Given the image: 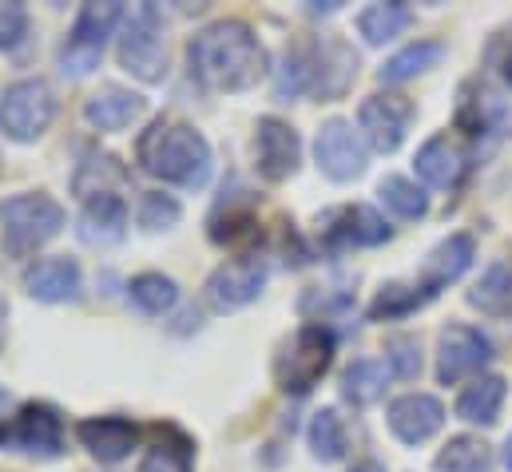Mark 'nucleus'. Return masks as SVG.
Masks as SVG:
<instances>
[{"label":"nucleus","instance_id":"nucleus-22","mask_svg":"<svg viewBox=\"0 0 512 472\" xmlns=\"http://www.w3.org/2000/svg\"><path fill=\"white\" fill-rule=\"evenodd\" d=\"M143 112H147V100L131 88H120V84H104L100 92H92L84 100V123L96 131H124Z\"/></svg>","mask_w":512,"mask_h":472},{"label":"nucleus","instance_id":"nucleus-1","mask_svg":"<svg viewBox=\"0 0 512 472\" xmlns=\"http://www.w3.org/2000/svg\"><path fill=\"white\" fill-rule=\"evenodd\" d=\"M191 76L211 92H247L270 72L266 48L243 20H215L187 40Z\"/></svg>","mask_w":512,"mask_h":472},{"label":"nucleus","instance_id":"nucleus-33","mask_svg":"<svg viewBox=\"0 0 512 472\" xmlns=\"http://www.w3.org/2000/svg\"><path fill=\"white\" fill-rule=\"evenodd\" d=\"M385 211H393L397 219H425L429 215V195L413 183V179H401V175H389L378 187Z\"/></svg>","mask_w":512,"mask_h":472},{"label":"nucleus","instance_id":"nucleus-29","mask_svg":"<svg viewBox=\"0 0 512 472\" xmlns=\"http://www.w3.org/2000/svg\"><path fill=\"white\" fill-rule=\"evenodd\" d=\"M128 298L147 314V318H163V314L175 310L179 286H175V278H167V274H159V270H147V274H135L128 282Z\"/></svg>","mask_w":512,"mask_h":472},{"label":"nucleus","instance_id":"nucleus-19","mask_svg":"<svg viewBox=\"0 0 512 472\" xmlns=\"http://www.w3.org/2000/svg\"><path fill=\"white\" fill-rule=\"evenodd\" d=\"M512 119V108L509 100L501 96V92H493V88H477V84H469L465 92H461V104H457V127L465 131V135H473V139H493V135H501L505 127H509Z\"/></svg>","mask_w":512,"mask_h":472},{"label":"nucleus","instance_id":"nucleus-11","mask_svg":"<svg viewBox=\"0 0 512 472\" xmlns=\"http://www.w3.org/2000/svg\"><path fill=\"white\" fill-rule=\"evenodd\" d=\"M314 163L326 179L350 183L366 171V143L358 139V131L346 119H326L314 135Z\"/></svg>","mask_w":512,"mask_h":472},{"label":"nucleus","instance_id":"nucleus-26","mask_svg":"<svg viewBox=\"0 0 512 472\" xmlns=\"http://www.w3.org/2000/svg\"><path fill=\"white\" fill-rule=\"evenodd\" d=\"M389 365H385L382 357H358L346 373H342V397L350 401V405H374L378 397L385 393V385H389Z\"/></svg>","mask_w":512,"mask_h":472},{"label":"nucleus","instance_id":"nucleus-27","mask_svg":"<svg viewBox=\"0 0 512 472\" xmlns=\"http://www.w3.org/2000/svg\"><path fill=\"white\" fill-rule=\"evenodd\" d=\"M409 20H413V12L401 0H382V4H370V8L358 12V32H362L366 44L382 48V44L397 40L409 28Z\"/></svg>","mask_w":512,"mask_h":472},{"label":"nucleus","instance_id":"nucleus-4","mask_svg":"<svg viewBox=\"0 0 512 472\" xmlns=\"http://www.w3.org/2000/svg\"><path fill=\"white\" fill-rule=\"evenodd\" d=\"M334 350H338L334 330H326L318 322L302 326L278 350V357H274V381H278V389L290 393V397H306L326 377V369L334 365Z\"/></svg>","mask_w":512,"mask_h":472},{"label":"nucleus","instance_id":"nucleus-17","mask_svg":"<svg viewBox=\"0 0 512 472\" xmlns=\"http://www.w3.org/2000/svg\"><path fill=\"white\" fill-rule=\"evenodd\" d=\"M24 290L28 298L44 302V306H60V302H76L84 290V270L76 258L56 254V258H36L24 270Z\"/></svg>","mask_w":512,"mask_h":472},{"label":"nucleus","instance_id":"nucleus-43","mask_svg":"<svg viewBox=\"0 0 512 472\" xmlns=\"http://www.w3.org/2000/svg\"><path fill=\"white\" fill-rule=\"evenodd\" d=\"M505 465H509V472H512V437H509V445H505Z\"/></svg>","mask_w":512,"mask_h":472},{"label":"nucleus","instance_id":"nucleus-12","mask_svg":"<svg viewBox=\"0 0 512 472\" xmlns=\"http://www.w3.org/2000/svg\"><path fill=\"white\" fill-rule=\"evenodd\" d=\"M358 80V52L342 36H322L310 48V92L318 100H342Z\"/></svg>","mask_w":512,"mask_h":472},{"label":"nucleus","instance_id":"nucleus-36","mask_svg":"<svg viewBox=\"0 0 512 472\" xmlns=\"http://www.w3.org/2000/svg\"><path fill=\"white\" fill-rule=\"evenodd\" d=\"M179 219H183V207H179V199H175V195L147 191V195L139 199V227H143V231L159 235V231H171Z\"/></svg>","mask_w":512,"mask_h":472},{"label":"nucleus","instance_id":"nucleus-7","mask_svg":"<svg viewBox=\"0 0 512 472\" xmlns=\"http://www.w3.org/2000/svg\"><path fill=\"white\" fill-rule=\"evenodd\" d=\"M56 119V92L48 80L28 76L0 92V131L12 143H36Z\"/></svg>","mask_w":512,"mask_h":472},{"label":"nucleus","instance_id":"nucleus-31","mask_svg":"<svg viewBox=\"0 0 512 472\" xmlns=\"http://www.w3.org/2000/svg\"><path fill=\"white\" fill-rule=\"evenodd\" d=\"M433 465L437 472H493V449L481 437H449Z\"/></svg>","mask_w":512,"mask_h":472},{"label":"nucleus","instance_id":"nucleus-41","mask_svg":"<svg viewBox=\"0 0 512 472\" xmlns=\"http://www.w3.org/2000/svg\"><path fill=\"white\" fill-rule=\"evenodd\" d=\"M350 472H385V465H382V461H358Z\"/></svg>","mask_w":512,"mask_h":472},{"label":"nucleus","instance_id":"nucleus-21","mask_svg":"<svg viewBox=\"0 0 512 472\" xmlns=\"http://www.w3.org/2000/svg\"><path fill=\"white\" fill-rule=\"evenodd\" d=\"M80 242L88 246H120L128 235V203L120 195H96V199H84V211H80Z\"/></svg>","mask_w":512,"mask_h":472},{"label":"nucleus","instance_id":"nucleus-39","mask_svg":"<svg viewBox=\"0 0 512 472\" xmlns=\"http://www.w3.org/2000/svg\"><path fill=\"white\" fill-rule=\"evenodd\" d=\"M485 64L493 68V76H501L505 84L512 88V28H501L489 48H485Z\"/></svg>","mask_w":512,"mask_h":472},{"label":"nucleus","instance_id":"nucleus-28","mask_svg":"<svg viewBox=\"0 0 512 472\" xmlns=\"http://www.w3.org/2000/svg\"><path fill=\"white\" fill-rule=\"evenodd\" d=\"M306 445H310L314 461H322V465H338V461L346 457L350 441H346V425H342L338 409H318V413L310 417V425H306Z\"/></svg>","mask_w":512,"mask_h":472},{"label":"nucleus","instance_id":"nucleus-2","mask_svg":"<svg viewBox=\"0 0 512 472\" xmlns=\"http://www.w3.org/2000/svg\"><path fill=\"white\" fill-rule=\"evenodd\" d=\"M135 163H139V171H147L159 183L199 191L211 179L215 155H211V143L199 127L163 116L135 139Z\"/></svg>","mask_w":512,"mask_h":472},{"label":"nucleus","instance_id":"nucleus-6","mask_svg":"<svg viewBox=\"0 0 512 472\" xmlns=\"http://www.w3.org/2000/svg\"><path fill=\"white\" fill-rule=\"evenodd\" d=\"M116 52H120V68L143 84H159L167 76V36H163V16L155 4H139L131 8V16H124Z\"/></svg>","mask_w":512,"mask_h":472},{"label":"nucleus","instance_id":"nucleus-38","mask_svg":"<svg viewBox=\"0 0 512 472\" xmlns=\"http://www.w3.org/2000/svg\"><path fill=\"white\" fill-rule=\"evenodd\" d=\"M385 365H389L393 377L413 381V377L421 373V346H417V338H409V334L389 338V342H385Z\"/></svg>","mask_w":512,"mask_h":472},{"label":"nucleus","instance_id":"nucleus-5","mask_svg":"<svg viewBox=\"0 0 512 472\" xmlns=\"http://www.w3.org/2000/svg\"><path fill=\"white\" fill-rule=\"evenodd\" d=\"M124 20V4L120 0H92L80 8L64 48H60V68L68 76H92L104 60L108 36L116 32V24Z\"/></svg>","mask_w":512,"mask_h":472},{"label":"nucleus","instance_id":"nucleus-35","mask_svg":"<svg viewBox=\"0 0 512 472\" xmlns=\"http://www.w3.org/2000/svg\"><path fill=\"white\" fill-rule=\"evenodd\" d=\"M88 179H96V191H92V199H96V195H108V187H104V183H124V179H128V171L120 167V159H116V155H96V151H88V155H84V163H80V171H76V179H72L76 195L88 187Z\"/></svg>","mask_w":512,"mask_h":472},{"label":"nucleus","instance_id":"nucleus-23","mask_svg":"<svg viewBox=\"0 0 512 472\" xmlns=\"http://www.w3.org/2000/svg\"><path fill=\"white\" fill-rule=\"evenodd\" d=\"M413 167H417L421 183L449 191V187H457V183H461V175H465V151H461L449 135H433L429 143H421V151H417Z\"/></svg>","mask_w":512,"mask_h":472},{"label":"nucleus","instance_id":"nucleus-14","mask_svg":"<svg viewBox=\"0 0 512 472\" xmlns=\"http://www.w3.org/2000/svg\"><path fill=\"white\" fill-rule=\"evenodd\" d=\"M409 119H413V104L405 96H397V92H374L358 108V127H362L366 143L374 151H382V155L401 147V139L409 131Z\"/></svg>","mask_w":512,"mask_h":472},{"label":"nucleus","instance_id":"nucleus-10","mask_svg":"<svg viewBox=\"0 0 512 472\" xmlns=\"http://www.w3.org/2000/svg\"><path fill=\"white\" fill-rule=\"evenodd\" d=\"M318 235H322V246L330 254H338L350 246H382L393 231L374 207L354 203V207H334V211L318 215Z\"/></svg>","mask_w":512,"mask_h":472},{"label":"nucleus","instance_id":"nucleus-9","mask_svg":"<svg viewBox=\"0 0 512 472\" xmlns=\"http://www.w3.org/2000/svg\"><path fill=\"white\" fill-rule=\"evenodd\" d=\"M266 274H270V266H266L262 254H243V258H231V262L215 266L211 278H207V286H203L211 310L235 314V310L251 306L258 294H262V286H266Z\"/></svg>","mask_w":512,"mask_h":472},{"label":"nucleus","instance_id":"nucleus-40","mask_svg":"<svg viewBox=\"0 0 512 472\" xmlns=\"http://www.w3.org/2000/svg\"><path fill=\"white\" fill-rule=\"evenodd\" d=\"M24 32H28V12H24V4H0V52H4V48H16Z\"/></svg>","mask_w":512,"mask_h":472},{"label":"nucleus","instance_id":"nucleus-32","mask_svg":"<svg viewBox=\"0 0 512 472\" xmlns=\"http://www.w3.org/2000/svg\"><path fill=\"white\" fill-rule=\"evenodd\" d=\"M429 302V294L417 286V282H389L378 290V298L370 302V322H393V318H405L413 310H421Z\"/></svg>","mask_w":512,"mask_h":472},{"label":"nucleus","instance_id":"nucleus-25","mask_svg":"<svg viewBox=\"0 0 512 472\" xmlns=\"http://www.w3.org/2000/svg\"><path fill=\"white\" fill-rule=\"evenodd\" d=\"M469 306L485 318H509L512 314V258H497L485 266V274L469 290Z\"/></svg>","mask_w":512,"mask_h":472},{"label":"nucleus","instance_id":"nucleus-15","mask_svg":"<svg viewBox=\"0 0 512 472\" xmlns=\"http://www.w3.org/2000/svg\"><path fill=\"white\" fill-rule=\"evenodd\" d=\"M493 361V342L473 330V326H449L441 330V342H437V381L441 385H457L461 377L485 369Z\"/></svg>","mask_w":512,"mask_h":472},{"label":"nucleus","instance_id":"nucleus-8","mask_svg":"<svg viewBox=\"0 0 512 472\" xmlns=\"http://www.w3.org/2000/svg\"><path fill=\"white\" fill-rule=\"evenodd\" d=\"M0 445L12 453H28L36 461H56L64 453V425L52 405L28 401L12 417L0 421Z\"/></svg>","mask_w":512,"mask_h":472},{"label":"nucleus","instance_id":"nucleus-3","mask_svg":"<svg viewBox=\"0 0 512 472\" xmlns=\"http://www.w3.org/2000/svg\"><path fill=\"white\" fill-rule=\"evenodd\" d=\"M64 223H68V215L52 195H44V191L12 195L0 211V246L8 258H28L60 235Z\"/></svg>","mask_w":512,"mask_h":472},{"label":"nucleus","instance_id":"nucleus-37","mask_svg":"<svg viewBox=\"0 0 512 472\" xmlns=\"http://www.w3.org/2000/svg\"><path fill=\"white\" fill-rule=\"evenodd\" d=\"M139 472H191V445L183 437L175 441H155L143 461H139Z\"/></svg>","mask_w":512,"mask_h":472},{"label":"nucleus","instance_id":"nucleus-13","mask_svg":"<svg viewBox=\"0 0 512 472\" xmlns=\"http://www.w3.org/2000/svg\"><path fill=\"white\" fill-rule=\"evenodd\" d=\"M302 163L298 131L278 116H262L255 127V167L266 183H286Z\"/></svg>","mask_w":512,"mask_h":472},{"label":"nucleus","instance_id":"nucleus-42","mask_svg":"<svg viewBox=\"0 0 512 472\" xmlns=\"http://www.w3.org/2000/svg\"><path fill=\"white\" fill-rule=\"evenodd\" d=\"M4 318H8V306H4V298H0V346H4Z\"/></svg>","mask_w":512,"mask_h":472},{"label":"nucleus","instance_id":"nucleus-24","mask_svg":"<svg viewBox=\"0 0 512 472\" xmlns=\"http://www.w3.org/2000/svg\"><path fill=\"white\" fill-rule=\"evenodd\" d=\"M505 393H509V381L501 373H481V377H473L461 389L457 417L469 421V425H497L501 405H505Z\"/></svg>","mask_w":512,"mask_h":472},{"label":"nucleus","instance_id":"nucleus-18","mask_svg":"<svg viewBox=\"0 0 512 472\" xmlns=\"http://www.w3.org/2000/svg\"><path fill=\"white\" fill-rule=\"evenodd\" d=\"M76 441L100 461V465H120L128 461L131 449L139 445V429L128 417H84L76 425Z\"/></svg>","mask_w":512,"mask_h":472},{"label":"nucleus","instance_id":"nucleus-20","mask_svg":"<svg viewBox=\"0 0 512 472\" xmlns=\"http://www.w3.org/2000/svg\"><path fill=\"white\" fill-rule=\"evenodd\" d=\"M473 258H477L473 235H449L445 242H437V246L429 250V258L421 262V278H417V286H421L429 298H437L449 282H457V278L473 266Z\"/></svg>","mask_w":512,"mask_h":472},{"label":"nucleus","instance_id":"nucleus-30","mask_svg":"<svg viewBox=\"0 0 512 472\" xmlns=\"http://www.w3.org/2000/svg\"><path fill=\"white\" fill-rule=\"evenodd\" d=\"M441 56H445V44H441V40H413V44H405L401 52H393V56L385 60L382 80L385 84H405V80L429 72Z\"/></svg>","mask_w":512,"mask_h":472},{"label":"nucleus","instance_id":"nucleus-34","mask_svg":"<svg viewBox=\"0 0 512 472\" xmlns=\"http://www.w3.org/2000/svg\"><path fill=\"white\" fill-rule=\"evenodd\" d=\"M302 92H310V52L290 48L282 56V68L274 72V96L278 100H298Z\"/></svg>","mask_w":512,"mask_h":472},{"label":"nucleus","instance_id":"nucleus-16","mask_svg":"<svg viewBox=\"0 0 512 472\" xmlns=\"http://www.w3.org/2000/svg\"><path fill=\"white\" fill-rule=\"evenodd\" d=\"M385 421H389V433L401 441V445H425L429 437L441 433L445 425V405L429 393H401L389 401L385 409Z\"/></svg>","mask_w":512,"mask_h":472}]
</instances>
